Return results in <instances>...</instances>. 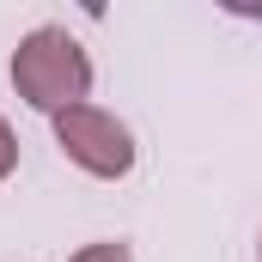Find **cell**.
<instances>
[{"mask_svg":"<svg viewBox=\"0 0 262 262\" xmlns=\"http://www.w3.org/2000/svg\"><path fill=\"white\" fill-rule=\"evenodd\" d=\"M12 171H18V134H12V122H6V116H0V183H6Z\"/></svg>","mask_w":262,"mask_h":262,"instance_id":"4","label":"cell"},{"mask_svg":"<svg viewBox=\"0 0 262 262\" xmlns=\"http://www.w3.org/2000/svg\"><path fill=\"white\" fill-rule=\"evenodd\" d=\"M67 262H134L128 244H116V238H104V244H79Z\"/></svg>","mask_w":262,"mask_h":262,"instance_id":"3","label":"cell"},{"mask_svg":"<svg viewBox=\"0 0 262 262\" xmlns=\"http://www.w3.org/2000/svg\"><path fill=\"white\" fill-rule=\"evenodd\" d=\"M55 146L85 177H128L134 171V134L104 104H73L55 116Z\"/></svg>","mask_w":262,"mask_h":262,"instance_id":"2","label":"cell"},{"mask_svg":"<svg viewBox=\"0 0 262 262\" xmlns=\"http://www.w3.org/2000/svg\"><path fill=\"white\" fill-rule=\"evenodd\" d=\"M12 85H18V98L31 110H43L55 122L61 110L85 104V92H92V55L79 49V37L67 25H37L12 49Z\"/></svg>","mask_w":262,"mask_h":262,"instance_id":"1","label":"cell"}]
</instances>
